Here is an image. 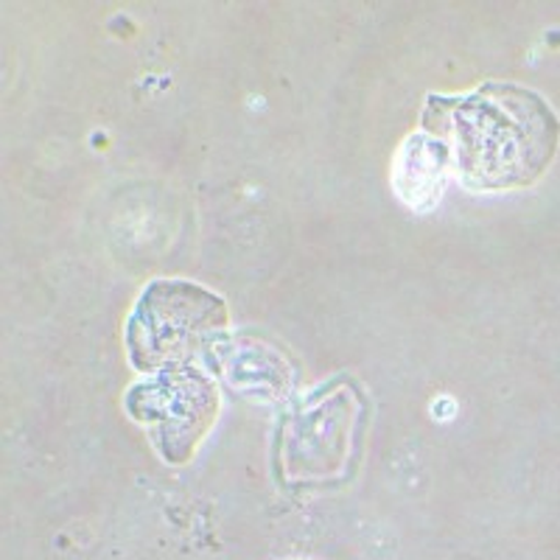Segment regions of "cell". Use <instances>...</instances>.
<instances>
[{"mask_svg": "<svg viewBox=\"0 0 560 560\" xmlns=\"http://www.w3.org/2000/svg\"><path fill=\"white\" fill-rule=\"evenodd\" d=\"M420 124L474 191H513L541 179L558 154L560 121L535 90L485 82L468 96H429Z\"/></svg>", "mask_w": 560, "mask_h": 560, "instance_id": "obj_1", "label": "cell"}, {"mask_svg": "<svg viewBox=\"0 0 560 560\" xmlns=\"http://www.w3.org/2000/svg\"><path fill=\"white\" fill-rule=\"evenodd\" d=\"M228 303L191 280H152L127 323L129 362L140 373L188 368L222 342Z\"/></svg>", "mask_w": 560, "mask_h": 560, "instance_id": "obj_2", "label": "cell"}, {"mask_svg": "<svg viewBox=\"0 0 560 560\" xmlns=\"http://www.w3.org/2000/svg\"><path fill=\"white\" fill-rule=\"evenodd\" d=\"M124 407L135 423L147 429L154 448L168 463L183 465L213 427L219 393L202 370L188 364L138 382L129 389Z\"/></svg>", "mask_w": 560, "mask_h": 560, "instance_id": "obj_3", "label": "cell"}, {"mask_svg": "<svg viewBox=\"0 0 560 560\" xmlns=\"http://www.w3.org/2000/svg\"><path fill=\"white\" fill-rule=\"evenodd\" d=\"M448 168H452V163H448L446 147L427 132L415 135L404 143L398 168H395L398 197L415 210L432 208L443 191Z\"/></svg>", "mask_w": 560, "mask_h": 560, "instance_id": "obj_4", "label": "cell"}]
</instances>
